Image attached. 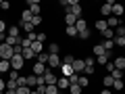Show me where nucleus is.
<instances>
[{"instance_id": "nucleus-25", "label": "nucleus", "mask_w": 125, "mask_h": 94, "mask_svg": "<svg viewBox=\"0 0 125 94\" xmlns=\"http://www.w3.org/2000/svg\"><path fill=\"white\" fill-rule=\"evenodd\" d=\"M62 67V77H71L73 75V67L71 65H61Z\"/></svg>"}, {"instance_id": "nucleus-19", "label": "nucleus", "mask_w": 125, "mask_h": 94, "mask_svg": "<svg viewBox=\"0 0 125 94\" xmlns=\"http://www.w3.org/2000/svg\"><path fill=\"white\" fill-rule=\"evenodd\" d=\"M31 19H33V15H31V11H29V9H25V11L21 13V23H29Z\"/></svg>"}, {"instance_id": "nucleus-20", "label": "nucleus", "mask_w": 125, "mask_h": 94, "mask_svg": "<svg viewBox=\"0 0 125 94\" xmlns=\"http://www.w3.org/2000/svg\"><path fill=\"white\" fill-rule=\"evenodd\" d=\"M104 29H108V25H106V19H98V21H96V31H100V34H102Z\"/></svg>"}, {"instance_id": "nucleus-2", "label": "nucleus", "mask_w": 125, "mask_h": 94, "mask_svg": "<svg viewBox=\"0 0 125 94\" xmlns=\"http://www.w3.org/2000/svg\"><path fill=\"white\" fill-rule=\"evenodd\" d=\"M23 67H25V59H23L21 54H15V57L10 59V69H13V71H21Z\"/></svg>"}, {"instance_id": "nucleus-45", "label": "nucleus", "mask_w": 125, "mask_h": 94, "mask_svg": "<svg viewBox=\"0 0 125 94\" xmlns=\"http://www.w3.org/2000/svg\"><path fill=\"white\" fill-rule=\"evenodd\" d=\"M17 77H19V71H13V69H10V71H9V80H15V82H17Z\"/></svg>"}, {"instance_id": "nucleus-53", "label": "nucleus", "mask_w": 125, "mask_h": 94, "mask_svg": "<svg viewBox=\"0 0 125 94\" xmlns=\"http://www.w3.org/2000/svg\"><path fill=\"white\" fill-rule=\"evenodd\" d=\"M4 94H17V90H6Z\"/></svg>"}, {"instance_id": "nucleus-18", "label": "nucleus", "mask_w": 125, "mask_h": 94, "mask_svg": "<svg viewBox=\"0 0 125 94\" xmlns=\"http://www.w3.org/2000/svg\"><path fill=\"white\" fill-rule=\"evenodd\" d=\"M9 71H10V61L0 59V75H2V73H9Z\"/></svg>"}, {"instance_id": "nucleus-31", "label": "nucleus", "mask_w": 125, "mask_h": 94, "mask_svg": "<svg viewBox=\"0 0 125 94\" xmlns=\"http://www.w3.org/2000/svg\"><path fill=\"white\" fill-rule=\"evenodd\" d=\"M27 86L29 88H36L38 86V75H27Z\"/></svg>"}, {"instance_id": "nucleus-24", "label": "nucleus", "mask_w": 125, "mask_h": 94, "mask_svg": "<svg viewBox=\"0 0 125 94\" xmlns=\"http://www.w3.org/2000/svg\"><path fill=\"white\" fill-rule=\"evenodd\" d=\"M77 86H79V88H88V86H90V77H88V75H79Z\"/></svg>"}, {"instance_id": "nucleus-1", "label": "nucleus", "mask_w": 125, "mask_h": 94, "mask_svg": "<svg viewBox=\"0 0 125 94\" xmlns=\"http://www.w3.org/2000/svg\"><path fill=\"white\" fill-rule=\"evenodd\" d=\"M13 57H15L13 46H9L6 42H2V44H0V59H4V61H10Z\"/></svg>"}, {"instance_id": "nucleus-50", "label": "nucleus", "mask_w": 125, "mask_h": 94, "mask_svg": "<svg viewBox=\"0 0 125 94\" xmlns=\"http://www.w3.org/2000/svg\"><path fill=\"white\" fill-rule=\"evenodd\" d=\"M104 67H106V71H108V73H111V71H113V69H115V65H113V61H108V63H106V65H104Z\"/></svg>"}, {"instance_id": "nucleus-11", "label": "nucleus", "mask_w": 125, "mask_h": 94, "mask_svg": "<svg viewBox=\"0 0 125 94\" xmlns=\"http://www.w3.org/2000/svg\"><path fill=\"white\" fill-rule=\"evenodd\" d=\"M123 13H125V6H123V4H119V2H115V4H113V17L119 19Z\"/></svg>"}, {"instance_id": "nucleus-6", "label": "nucleus", "mask_w": 125, "mask_h": 94, "mask_svg": "<svg viewBox=\"0 0 125 94\" xmlns=\"http://www.w3.org/2000/svg\"><path fill=\"white\" fill-rule=\"evenodd\" d=\"M44 82H46V86H54L58 82V77H56V73L52 71V69H46V73H44Z\"/></svg>"}, {"instance_id": "nucleus-29", "label": "nucleus", "mask_w": 125, "mask_h": 94, "mask_svg": "<svg viewBox=\"0 0 125 94\" xmlns=\"http://www.w3.org/2000/svg\"><path fill=\"white\" fill-rule=\"evenodd\" d=\"M102 38H104V40H115V31L108 27V29H104V31H102Z\"/></svg>"}, {"instance_id": "nucleus-54", "label": "nucleus", "mask_w": 125, "mask_h": 94, "mask_svg": "<svg viewBox=\"0 0 125 94\" xmlns=\"http://www.w3.org/2000/svg\"><path fill=\"white\" fill-rule=\"evenodd\" d=\"M31 94H38V92H36V90H31Z\"/></svg>"}, {"instance_id": "nucleus-15", "label": "nucleus", "mask_w": 125, "mask_h": 94, "mask_svg": "<svg viewBox=\"0 0 125 94\" xmlns=\"http://www.w3.org/2000/svg\"><path fill=\"white\" fill-rule=\"evenodd\" d=\"M106 25L111 27V29H117V27L121 25V19H117V17H113V15H111V17L106 19Z\"/></svg>"}, {"instance_id": "nucleus-7", "label": "nucleus", "mask_w": 125, "mask_h": 94, "mask_svg": "<svg viewBox=\"0 0 125 94\" xmlns=\"http://www.w3.org/2000/svg\"><path fill=\"white\" fill-rule=\"evenodd\" d=\"M46 69H48L46 65H42V63H38V61H36V63H33V67H31V73L40 77V75H44V73H46Z\"/></svg>"}, {"instance_id": "nucleus-44", "label": "nucleus", "mask_w": 125, "mask_h": 94, "mask_svg": "<svg viewBox=\"0 0 125 94\" xmlns=\"http://www.w3.org/2000/svg\"><path fill=\"white\" fill-rule=\"evenodd\" d=\"M115 46H121V48H125V38H115Z\"/></svg>"}, {"instance_id": "nucleus-55", "label": "nucleus", "mask_w": 125, "mask_h": 94, "mask_svg": "<svg viewBox=\"0 0 125 94\" xmlns=\"http://www.w3.org/2000/svg\"><path fill=\"white\" fill-rule=\"evenodd\" d=\"M58 94H65V92H58Z\"/></svg>"}, {"instance_id": "nucleus-12", "label": "nucleus", "mask_w": 125, "mask_h": 94, "mask_svg": "<svg viewBox=\"0 0 125 94\" xmlns=\"http://www.w3.org/2000/svg\"><path fill=\"white\" fill-rule=\"evenodd\" d=\"M56 86H58V90H61V92H62V90H69V86H71V84H69V77H58V82H56Z\"/></svg>"}, {"instance_id": "nucleus-39", "label": "nucleus", "mask_w": 125, "mask_h": 94, "mask_svg": "<svg viewBox=\"0 0 125 94\" xmlns=\"http://www.w3.org/2000/svg\"><path fill=\"white\" fill-rule=\"evenodd\" d=\"M42 23H44V19H42V15H38V17H33V19H31V25H33V27L42 25Z\"/></svg>"}, {"instance_id": "nucleus-10", "label": "nucleus", "mask_w": 125, "mask_h": 94, "mask_svg": "<svg viewBox=\"0 0 125 94\" xmlns=\"http://www.w3.org/2000/svg\"><path fill=\"white\" fill-rule=\"evenodd\" d=\"M19 34H21V27H19V25H15V23L9 25V29H6V36H9V38H21Z\"/></svg>"}, {"instance_id": "nucleus-46", "label": "nucleus", "mask_w": 125, "mask_h": 94, "mask_svg": "<svg viewBox=\"0 0 125 94\" xmlns=\"http://www.w3.org/2000/svg\"><path fill=\"white\" fill-rule=\"evenodd\" d=\"M6 29H9V27H6V21L0 19V34H6Z\"/></svg>"}, {"instance_id": "nucleus-32", "label": "nucleus", "mask_w": 125, "mask_h": 94, "mask_svg": "<svg viewBox=\"0 0 125 94\" xmlns=\"http://www.w3.org/2000/svg\"><path fill=\"white\" fill-rule=\"evenodd\" d=\"M125 88V80H115L113 82V90H123Z\"/></svg>"}, {"instance_id": "nucleus-52", "label": "nucleus", "mask_w": 125, "mask_h": 94, "mask_svg": "<svg viewBox=\"0 0 125 94\" xmlns=\"http://www.w3.org/2000/svg\"><path fill=\"white\" fill-rule=\"evenodd\" d=\"M100 94H113V92H111V88H102V90H100Z\"/></svg>"}, {"instance_id": "nucleus-4", "label": "nucleus", "mask_w": 125, "mask_h": 94, "mask_svg": "<svg viewBox=\"0 0 125 94\" xmlns=\"http://www.w3.org/2000/svg\"><path fill=\"white\" fill-rule=\"evenodd\" d=\"M73 73H77V75H83V69H85V63H83V59H79V57H75V61H73Z\"/></svg>"}, {"instance_id": "nucleus-34", "label": "nucleus", "mask_w": 125, "mask_h": 94, "mask_svg": "<svg viewBox=\"0 0 125 94\" xmlns=\"http://www.w3.org/2000/svg\"><path fill=\"white\" fill-rule=\"evenodd\" d=\"M102 46H104V50H106V52H111L113 46H115V40H104V42H102Z\"/></svg>"}, {"instance_id": "nucleus-47", "label": "nucleus", "mask_w": 125, "mask_h": 94, "mask_svg": "<svg viewBox=\"0 0 125 94\" xmlns=\"http://www.w3.org/2000/svg\"><path fill=\"white\" fill-rule=\"evenodd\" d=\"M0 9H2V11H9V9H10V2H6V0H2V2H0Z\"/></svg>"}, {"instance_id": "nucleus-9", "label": "nucleus", "mask_w": 125, "mask_h": 94, "mask_svg": "<svg viewBox=\"0 0 125 94\" xmlns=\"http://www.w3.org/2000/svg\"><path fill=\"white\" fill-rule=\"evenodd\" d=\"M27 6H29V11H31V15H33V17H38V15H40V11H42V6H40V2H38V0H29V2H27Z\"/></svg>"}, {"instance_id": "nucleus-27", "label": "nucleus", "mask_w": 125, "mask_h": 94, "mask_svg": "<svg viewBox=\"0 0 125 94\" xmlns=\"http://www.w3.org/2000/svg\"><path fill=\"white\" fill-rule=\"evenodd\" d=\"M65 23H67V25H75V23H77V17H73L71 13H65Z\"/></svg>"}, {"instance_id": "nucleus-13", "label": "nucleus", "mask_w": 125, "mask_h": 94, "mask_svg": "<svg viewBox=\"0 0 125 94\" xmlns=\"http://www.w3.org/2000/svg\"><path fill=\"white\" fill-rule=\"evenodd\" d=\"M113 65H115V69L125 71V57H115V59H113Z\"/></svg>"}, {"instance_id": "nucleus-43", "label": "nucleus", "mask_w": 125, "mask_h": 94, "mask_svg": "<svg viewBox=\"0 0 125 94\" xmlns=\"http://www.w3.org/2000/svg\"><path fill=\"white\" fill-rule=\"evenodd\" d=\"M17 88H19V86H17V82H15V80L6 82V90H17Z\"/></svg>"}, {"instance_id": "nucleus-42", "label": "nucleus", "mask_w": 125, "mask_h": 94, "mask_svg": "<svg viewBox=\"0 0 125 94\" xmlns=\"http://www.w3.org/2000/svg\"><path fill=\"white\" fill-rule=\"evenodd\" d=\"M17 94H31V88L29 86H21V88H17Z\"/></svg>"}, {"instance_id": "nucleus-26", "label": "nucleus", "mask_w": 125, "mask_h": 94, "mask_svg": "<svg viewBox=\"0 0 125 94\" xmlns=\"http://www.w3.org/2000/svg\"><path fill=\"white\" fill-rule=\"evenodd\" d=\"M111 75H113V80H123V77H125V71H121V69H113Z\"/></svg>"}, {"instance_id": "nucleus-17", "label": "nucleus", "mask_w": 125, "mask_h": 94, "mask_svg": "<svg viewBox=\"0 0 125 94\" xmlns=\"http://www.w3.org/2000/svg\"><path fill=\"white\" fill-rule=\"evenodd\" d=\"M61 52V44L58 42H50L48 44V54H58Z\"/></svg>"}, {"instance_id": "nucleus-41", "label": "nucleus", "mask_w": 125, "mask_h": 94, "mask_svg": "<svg viewBox=\"0 0 125 94\" xmlns=\"http://www.w3.org/2000/svg\"><path fill=\"white\" fill-rule=\"evenodd\" d=\"M17 86L21 88V86H27V75H19L17 77Z\"/></svg>"}, {"instance_id": "nucleus-28", "label": "nucleus", "mask_w": 125, "mask_h": 94, "mask_svg": "<svg viewBox=\"0 0 125 94\" xmlns=\"http://www.w3.org/2000/svg\"><path fill=\"white\" fill-rule=\"evenodd\" d=\"M113 82H115L113 75H104L102 77V86H104V88H113Z\"/></svg>"}, {"instance_id": "nucleus-33", "label": "nucleus", "mask_w": 125, "mask_h": 94, "mask_svg": "<svg viewBox=\"0 0 125 94\" xmlns=\"http://www.w3.org/2000/svg\"><path fill=\"white\" fill-rule=\"evenodd\" d=\"M19 27H21V29H23V31H27V34H31V31L36 29V27L31 25V21H29V23H21V25H19Z\"/></svg>"}, {"instance_id": "nucleus-21", "label": "nucleus", "mask_w": 125, "mask_h": 94, "mask_svg": "<svg viewBox=\"0 0 125 94\" xmlns=\"http://www.w3.org/2000/svg\"><path fill=\"white\" fill-rule=\"evenodd\" d=\"M31 50H33V52H36V54H42V52H44V44H42V42H33V44H31Z\"/></svg>"}, {"instance_id": "nucleus-37", "label": "nucleus", "mask_w": 125, "mask_h": 94, "mask_svg": "<svg viewBox=\"0 0 125 94\" xmlns=\"http://www.w3.org/2000/svg\"><path fill=\"white\" fill-rule=\"evenodd\" d=\"M38 63H42V65H48V52L38 54Z\"/></svg>"}, {"instance_id": "nucleus-49", "label": "nucleus", "mask_w": 125, "mask_h": 94, "mask_svg": "<svg viewBox=\"0 0 125 94\" xmlns=\"http://www.w3.org/2000/svg\"><path fill=\"white\" fill-rule=\"evenodd\" d=\"M0 92H6V82L0 77Z\"/></svg>"}, {"instance_id": "nucleus-35", "label": "nucleus", "mask_w": 125, "mask_h": 94, "mask_svg": "<svg viewBox=\"0 0 125 94\" xmlns=\"http://www.w3.org/2000/svg\"><path fill=\"white\" fill-rule=\"evenodd\" d=\"M73 61H75L73 54H65V57H62V65H73Z\"/></svg>"}, {"instance_id": "nucleus-48", "label": "nucleus", "mask_w": 125, "mask_h": 94, "mask_svg": "<svg viewBox=\"0 0 125 94\" xmlns=\"http://www.w3.org/2000/svg\"><path fill=\"white\" fill-rule=\"evenodd\" d=\"M77 82H79V75H77V73H73V75L69 77V84H77Z\"/></svg>"}, {"instance_id": "nucleus-8", "label": "nucleus", "mask_w": 125, "mask_h": 94, "mask_svg": "<svg viewBox=\"0 0 125 94\" xmlns=\"http://www.w3.org/2000/svg\"><path fill=\"white\" fill-rule=\"evenodd\" d=\"M113 4H115L113 0H108V2H104V4L100 6V15H104V17H111V15H113Z\"/></svg>"}, {"instance_id": "nucleus-51", "label": "nucleus", "mask_w": 125, "mask_h": 94, "mask_svg": "<svg viewBox=\"0 0 125 94\" xmlns=\"http://www.w3.org/2000/svg\"><path fill=\"white\" fill-rule=\"evenodd\" d=\"M38 42H42V44H44V42H46V34H38Z\"/></svg>"}, {"instance_id": "nucleus-16", "label": "nucleus", "mask_w": 125, "mask_h": 94, "mask_svg": "<svg viewBox=\"0 0 125 94\" xmlns=\"http://www.w3.org/2000/svg\"><path fill=\"white\" fill-rule=\"evenodd\" d=\"M75 29H77V34H79V31H85V29H88V21H85L83 17H81V19H77V23H75Z\"/></svg>"}, {"instance_id": "nucleus-14", "label": "nucleus", "mask_w": 125, "mask_h": 94, "mask_svg": "<svg viewBox=\"0 0 125 94\" xmlns=\"http://www.w3.org/2000/svg\"><path fill=\"white\" fill-rule=\"evenodd\" d=\"M92 52L96 54V57H102V54L106 52V50H104V46H102V42H96V44L92 46Z\"/></svg>"}, {"instance_id": "nucleus-40", "label": "nucleus", "mask_w": 125, "mask_h": 94, "mask_svg": "<svg viewBox=\"0 0 125 94\" xmlns=\"http://www.w3.org/2000/svg\"><path fill=\"white\" fill-rule=\"evenodd\" d=\"M69 90H71V94H81V92H83L77 84H71V86H69Z\"/></svg>"}, {"instance_id": "nucleus-22", "label": "nucleus", "mask_w": 125, "mask_h": 94, "mask_svg": "<svg viewBox=\"0 0 125 94\" xmlns=\"http://www.w3.org/2000/svg\"><path fill=\"white\" fill-rule=\"evenodd\" d=\"M38 54L33 52V50L31 48H23V59H25V61H31V59H36Z\"/></svg>"}, {"instance_id": "nucleus-23", "label": "nucleus", "mask_w": 125, "mask_h": 94, "mask_svg": "<svg viewBox=\"0 0 125 94\" xmlns=\"http://www.w3.org/2000/svg\"><path fill=\"white\" fill-rule=\"evenodd\" d=\"M65 34H67L69 38H77V29H75V25H67V27H65Z\"/></svg>"}, {"instance_id": "nucleus-36", "label": "nucleus", "mask_w": 125, "mask_h": 94, "mask_svg": "<svg viewBox=\"0 0 125 94\" xmlns=\"http://www.w3.org/2000/svg\"><path fill=\"white\" fill-rule=\"evenodd\" d=\"M83 63H85V67H96V59L94 57H85Z\"/></svg>"}, {"instance_id": "nucleus-56", "label": "nucleus", "mask_w": 125, "mask_h": 94, "mask_svg": "<svg viewBox=\"0 0 125 94\" xmlns=\"http://www.w3.org/2000/svg\"><path fill=\"white\" fill-rule=\"evenodd\" d=\"M123 38H125V36H123Z\"/></svg>"}, {"instance_id": "nucleus-5", "label": "nucleus", "mask_w": 125, "mask_h": 94, "mask_svg": "<svg viewBox=\"0 0 125 94\" xmlns=\"http://www.w3.org/2000/svg\"><path fill=\"white\" fill-rule=\"evenodd\" d=\"M62 65V59L61 54H48V69H56Z\"/></svg>"}, {"instance_id": "nucleus-30", "label": "nucleus", "mask_w": 125, "mask_h": 94, "mask_svg": "<svg viewBox=\"0 0 125 94\" xmlns=\"http://www.w3.org/2000/svg\"><path fill=\"white\" fill-rule=\"evenodd\" d=\"M90 36H92V29H85V31H79V34H77V38H79V40H90Z\"/></svg>"}, {"instance_id": "nucleus-3", "label": "nucleus", "mask_w": 125, "mask_h": 94, "mask_svg": "<svg viewBox=\"0 0 125 94\" xmlns=\"http://www.w3.org/2000/svg\"><path fill=\"white\" fill-rule=\"evenodd\" d=\"M65 13H71L73 17H77V19H81V13H83V6L79 4V0H75L69 9H65Z\"/></svg>"}, {"instance_id": "nucleus-38", "label": "nucleus", "mask_w": 125, "mask_h": 94, "mask_svg": "<svg viewBox=\"0 0 125 94\" xmlns=\"http://www.w3.org/2000/svg\"><path fill=\"white\" fill-rule=\"evenodd\" d=\"M61 90H58V86L54 84V86H46V94H58Z\"/></svg>"}]
</instances>
